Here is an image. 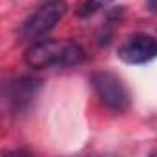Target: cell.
Masks as SVG:
<instances>
[{"label": "cell", "instance_id": "cell-8", "mask_svg": "<svg viewBox=\"0 0 157 157\" xmlns=\"http://www.w3.org/2000/svg\"><path fill=\"white\" fill-rule=\"evenodd\" d=\"M48 2H52V0H48Z\"/></svg>", "mask_w": 157, "mask_h": 157}, {"label": "cell", "instance_id": "cell-4", "mask_svg": "<svg viewBox=\"0 0 157 157\" xmlns=\"http://www.w3.org/2000/svg\"><path fill=\"white\" fill-rule=\"evenodd\" d=\"M117 54L128 65H144L157 57V39L146 33H133L118 46Z\"/></svg>", "mask_w": 157, "mask_h": 157}, {"label": "cell", "instance_id": "cell-2", "mask_svg": "<svg viewBox=\"0 0 157 157\" xmlns=\"http://www.w3.org/2000/svg\"><path fill=\"white\" fill-rule=\"evenodd\" d=\"M67 13V4L63 0H52L41 6L37 11H33L21 26L19 35L22 41L30 39H39L44 33H48Z\"/></svg>", "mask_w": 157, "mask_h": 157}, {"label": "cell", "instance_id": "cell-5", "mask_svg": "<svg viewBox=\"0 0 157 157\" xmlns=\"http://www.w3.org/2000/svg\"><path fill=\"white\" fill-rule=\"evenodd\" d=\"M37 87H39V82L33 80V78H21V80L13 82L11 91L8 94V98L13 105V111L28 109L35 93H37Z\"/></svg>", "mask_w": 157, "mask_h": 157}, {"label": "cell", "instance_id": "cell-3", "mask_svg": "<svg viewBox=\"0 0 157 157\" xmlns=\"http://www.w3.org/2000/svg\"><path fill=\"white\" fill-rule=\"evenodd\" d=\"M91 83L98 94V98L113 111H126L129 107V93L126 89V85L122 83V80L118 76H115L113 72H94L91 78Z\"/></svg>", "mask_w": 157, "mask_h": 157}, {"label": "cell", "instance_id": "cell-6", "mask_svg": "<svg viewBox=\"0 0 157 157\" xmlns=\"http://www.w3.org/2000/svg\"><path fill=\"white\" fill-rule=\"evenodd\" d=\"M113 0H85V4L82 6V15L83 17H87V15H93V13H96L98 10H102V8H105L107 4H111Z\"/></svg>", "mask_w": 157, "mask_h": 157}, {"label": "cell", "instance_id": "cell-1", "mask_svg": "<svg viewBox=\"0 0 157 157\" xmlns=\"http://www.w3.org/2000/svg\"><path fill=\"white\" fill-rule=\"evenodd\" d=\"M85 57L83 48L70 39H44L28 46L24 61L32 68H65L80 65Z\"/></svg>", "mask_w": 157, "mask_h": 157}, {"label": "cell", "instance_id": "cell-7", "mask_svg": "<svg viewBox=\"0 0 157 157\" xmlns=\"http://www.w3.org/2000/svg\"><path fill=\"white\" fill-rule=\"evenodd\" d=\"M146 8L151 13H157V0H146Z\"/></svg>", "mask_w": 157, "mask_h": 157}]
</instances>
